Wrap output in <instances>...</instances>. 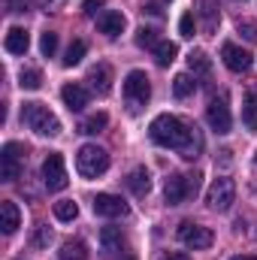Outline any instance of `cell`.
I'll use <instances>...</instances> for the list:
<instances>
[{
  "label": "cell",
  "instance_id": "cell-1",
  "mask_svg": "<svg viewBox=\"0 0 257 260\" xmlns=\"http://www.w3.org/2000/svg\"><path fill=\"white\" fill-rule=\"evenodd\" d=\"M148 133H151V139H154L157 145L176 148L185 160H197L200 151H203V136H200V130L191 127V124H185L182 118H176V115H170V112L157 115V118L151 121Z\"/></svg>",
  "mask_w": 257,
  "mask_h": 260
},
{
  "label": "cell",
  "instance_id": "cell-2",
  "mask_svg": "<svg viewBox=\"0 0 257 260\" xmlns=\"http://www.w3.org/2000/svg\"><path fill=\"white\" fill-rule=\"evenodd\" d=\"M21 121L34 130V133H40V136H58L61 133L58 115L49 106H43V103H24L21 106Z\"/></svg>",
  "mask_w": 257,
  "mask_h": 260
},
{
  "label": "cell",
  "instance_id": "cell-3",
  "mask_svg": "<svg viewBox=\"0 0 257 260\" xmlns=\"http://www.w3.org/2000/svg\"><path fill=\"white\" fill-rule=\"evenodd\" d=\"M76 170H79L82 179H97V176H103V173L109 170V154H106V148H100V145H94V142L82 145V148L76 151Z\"/></svg>",
  "mask_w": 257,
  "mask_h": 260
},
{
  "label": "cell",
  "instance_id": "cell-4",
  "mask_svg": "<svg viewBox=\"0 0 257 260\" xmlns=\"http://www.w3.org/2000/svg\"><path fill=\"white\" fill-rule=\"evenodd\" d=\"M151 97V82L142 70H130L127 79H124V100L130 103V109H139L145 106Z\"/></svg>",
  "mask_w": 257,
  "mask_h": 260
},
{
  "label": "cell",
  "instance_id": "cell-5",
  "mask_svg": "<svg viewBox=\"0 0 257 260\" xmlns=\"http://www.w3.org/2000/svg\"><path fill=\"white\" fill-rule=\"evenodd\" d=\"M233 200H236V182L227 179V176L215 179L212 188L206 191V203H209V209H215V212H230Z\"/></svg>",
  "mask_w": 257,
  "mask_h": 260
},
{
  "label": "cell",
  "instance_id": "cell-6",
  "mask_svg": "<svg viewBox=\"0 0 257 260\" xmlns=\"http://www.w3.org/2000/svg\"><path fill=\"white\" fill-rule=\"evenodd\" d=\"M43 185H46L49 191H64L67 185H70V179H67L64 154L49 151V157L43 160Z\"/></svg>",
  "mask_w": 257,
  "mask_h": 260
},
{
  "label": "cell",
  "instance_id": "cell-7",
  "mask_svg": "<svg viewBox=\"0 0 257 260\" xmlns=\"http://www.w3.org/2000/svg\"><path fill=\"white\" fill-rule=\"evenodd\" d=\"M176 233H179L182 245H188L191 251H203V248H209V245L215 242L212 230H209V227H203V224H194V221H182Z\"/></svg>",
  "mask_w": 257,
  "mask_h": 260
},
{
  "label": "cell",
  "instance_id": "cell-8",
  "mask_svg": "<svg viewBox=\"0 0 257 260\" xmlns=\"http://www.w3.org/2000/svg\"><path fill=\"white\" fill-rule=\"evenodd\" d=\"M21 176V145L18 142H6L0 151V179L3 182H15Z\"/></svg>",
  "mask_w": 257,
  "mask_h": 260
},
{
  "label": "cell",
  "instance_id": "cell-9",
  "mask_svg": "<svg viewBox=\"0 0 257 260\" xmlns=\"http://www.w3.org/2000/svg\"><path fill=\"white\" fill-rule=\"evenodd\" d=\"M206 118H209V127L215 130V133H230V127H233V115H230V106H227L224 97H221V100H218V97L209 100Z\"/></svg>",
  "mask_w": 257,
  "mask_h": 260
},
{
  "label": "cell",
  "instance_id": "cell-10",
  "mask_svg": "<svg viewBox=\"0 0 257 260\" xmlns=\"http://www.w3.org/2000/svg\"><path fill=\"white\" fill-rule=\"evenodd\" d=\"M221 58H224V67L233 70V73H248L251 64H254L251 52H245V49L236 46V43H224V46H221Z\"/></svg>",
  "mask_w": 257,
  "mask_h": 260
},
{
  "label": "cell",
  "instance_id": "cell-11",
  "mask_svg": "<svg viewBox=\"0 0 257 260\" xmlns=\"http://www.w3.org/2000/svg\"><path fill=\"white\" fill-rule=\"evenodd\" d=\"M100 242H103L106 260H121L124 251H127V239H124L121 227H103L100 230Z\"/></svg>",
  "mask_w": 257,
  "mask_h": 260
},
{
  "label": "cell",
  "instance_id": "cell-12",
  "mask_svg": "<svg viewBox=\"0 0 257 260\" xmlns=\"http://www.w3.org/2000/svg\"><path fill=\"white\" fill-rule=\"evenodd\" d=\"M127 212L130 209L121 197H115V194H97L94 197V215H100V218H124Z\"/></svg>",
  "mask_w": 257,
  "mask_h": 260
},
{
  "label": "cell",
  "instance_id": "cell-13",
  "mask_svg": "<svg viewBox=\"0 0 257 260\" xmlns=\"http://www.w3.org/2000/svg\"><path fill=\"white\" fill-rule=\"evenodd\" d=\"M124 24H127V18H124V15H121L118 9H103V12L97 15V30H100V34H106L109 40L121 37Z\"/></svg>",
  "mask_w": 257,
  "mask_h": 260
},
{
  "label": "cell",
  "instance_id": "cell-14",
  "mask_svg": "<svg viewBox=\"0 0 257 260\" xmlns=\"http://www.w3.org/2000/svg\"><path fill=\"white\" fill-rule=\"evenodd\" d=\"M61 100H64V106L70 112H82L88 106V88L79 85V82H70V85L61 88Z\"/></svg>",
  "mask_w": 257,
  "mask_h": 260
},
{
  "label": "cell",
  "instance_id": "cell-15",
  "mask_svg": "<svg viewBox=\"0 0 257 260\" xmlns=\"http://www.w3.org/2000/svg\"><path fill=\"white\" fill-rule=\"evenodd\" d=\"M88 82H91V91L94 94H109L112 91V67L109 64H97L91 67V73H88Z\"/></svg>",
  "mask_w": 257,
  "mask_h": 260
},
{
  "label": "cell",
  "instance_id": "cell-16",
  "mask_svg": "<svg viewBox=\"0 0 257 260\" xmlns=\"http://www.w3.org/2000/svg\"><path fill=\"white\" fill-rule=\"evenodd\" d=\"M18 227H21V212H18V206H15L12 200H3V203H0V230H3L6 236H12Z\"/></svg>",
  "mask_w": 257,
  "mask_h": 260
},
{
  "label": "cell",
  "instance_id": "cell-17",
  "mask_svg": "<svg viewBox=\"0 0 257 260\" xmlns=\"http://www.w3.org/2000/svg\"><path fill=\"white\" fill-rule=\"evenodd\" d=\"M164 197L170 206H182L188 200V179L185 176H170L167 185H164Z\"/></svg>",
  "mask_w": 257,
  "mask_h": 260
},
{
  "label": "cell",
  "instance_id": "cell-18",
  "mask_svg": "<svg viewBox=\"0 0 257 260\" xmlns=\"http://www.w3.org/2000/svg\"><path fill=\"white\" fill-rule=\"evenodd\" d=\"M3 46H6V52H9V55H24V52H27V46H30V37H27V30H24V27H9V30H6V40H3Z\"/></svg>",
  "mask_w": 257,
  "mask_h": 260
},
{
  "label": "cell",
  "instance_id": "cell-19",
  "mask_svg": "<svg viewBox=\"0 0 257 260\" xmlns=\"http://www.w3.org/2000/svg\"><path fill=\"white\" fill-rule=\"evenodd\" d=\"M127 188H130L136 197H145L148 191H151V176H148V170H145V167H136V170H130Z\"/></svg>",
  "mask_w": 257,
  "mask_h": 260
},
{
  "label": "cell",
  "instance_id": "cell-20",
  "mask_svg": "<svg viewBox=\"0 0 257 260\" xmlns=\"http://www.w3.org/2000/svg\"><path fill=\"white\" fill-rule=\"evenodd\" d=\"M242 121L248 130H257V88H251L242 100Z\"/></svg>",
  "mask_w": 257,
  "mask_h": 260
},
{
  "label": "cell",
  "instance_id": "cell-21",
  "mask_svg": "<svg viewBox=\"0 0 257 260\" xmlns=\"http://www.w3.org/2000/svg\"><path fill=\"white\" fill-rule=\"evenodd\" d=\"M58 260H88L85 242H82V239H70V242H64L61 251H58Z\"/></svg>",
  "mask_w": 257,
  "mask_h": 260
},
{
  "label": "cell",
  "instance_id": "cell-22",
  "mask_svg": "<svg viewBox=\"0 0 257 260\" xmlns=\"http://www.w3.org/2000/svg\"><path fill=\"white\" fill-rule=\"evenodd\" d=\"M176 58H179V46L170 43V40H160L157 49H154V61H157V67H170Z\"/></svg>",
  "mask_w": 257,
  "mask_h": 260
},
{
  "label": "cell",
  "instance_id": "cell-23",
  "mask_svg": "<svg viewBox=\"0 0 257 260\" xmlns=\"http://www.w3.org/2000/svg\"><path fill=\"white\" fill-rule=\"evenodd\" d=\"M188 70H191L194 76H209V73H212V61H209V55L200 52V49L191 52V55H188Z\"/></svg>",
  "mask_w": 257,
  "mask_h": 260
},
{
  "label": "cell",
  "instance_id": "cell-24",
  "mask_svg": "<svg viewBox=\"0 0 257 260\" xmlns=\"http://www.w3.org/2000/svg\"><path fill=\"white\" fill-rule=\"evenodd\" d=\"M85 52H88L85 40H73V43L67 46V52H64V58H61V64H64V67H76L82 58H85Z\"/></svg>",
  "mask_w": 257,
  "mask_h": 260
},
{
  "label": "cell",
  "instance_id": "cell-25",
  "mask_svg": "<svg viewBox=\"0 0 257 260\" xmlns=\"http://www.w3.org/2000/svg\"><path fill=\"white\" fill-rule=\"evenodd\" d=\"M218 21H221V15H218L215 0H203V30H206V34H215Z\"/></svg>",
  "mask_w": 257,
  "mask_h": 260
},
{
  "label": "cell",
  "instance_id": "cell-26",
  "mask_svg": "<svg viewBox=\"0 0 257 260\" xmlns=\"http://www.w3.org/2000/svg\"><path fill=\"white\" fill-rule=\"evenodd\" d=\"M106 124H109V115H106V112H94V115H88V118L79 124V133H88V136H91V133H100Z\"/></svg>",
  "mask_w": 257,
  "mask_h": 260
},
{
  "label": "cell",
  "instance_id": "cell-27",
  "mask_svg": "<svg viewBox=\"0 0 257 260\" xmlns=\"http://www.w3.org/2000/svg\"><path fill=\"white\" fill-rule=\"evenodd\" d=\"M194 88H197V82H194L188 73H179L176 79H173V94L179 97V100H185V97H191Z\"/></svg>",
  "mask_w": 257,
  "mask_h": 260
},
{
  "label": "cell",
  "instance_id": "cell-28",
  "mask_svg": "<svg viewBox=\"0 0 257 260\" xmlns=\"http://www.w3.org/2000/svg\"><path fill=\"white\" fill-rule=\"evenodd\" d=\"M18 85H21V91H37L43 85V73L34 70V67H27V70L18 73Z\"/></svg>",
  "mask_w": 257,
  "mask_h": 260
},
{
  "label": "cell",
  "instance_id": "cell-29",
  "mask_svg": "<svg viewBox=\"0 0 257 260\" xmlns=\"http://www.w3.org/2000/svg\"><path fill=\"white\" fill-rule=\"evenodd\" d=\"M55 218H58V221H76V218H79V206H76V203H73V200H58V203H55Z\"/></svg>",
  "mask_w": 257,
  "mask_h": 260
},
{
  "label": "cell",
  "instance_id": "cell-30",
  "mask_svg": "<svg viewBox=\"0 0 257 260\" xmlns=\"http://www.w3.org/2000/svg\"><path fill=\"white\" fill-rule=\"evenodd\" d=\"M157 43H160V40H157V30H151V27H145V24L136 30V46H139V49H157Z\"/></svg>",
  "mask_w": 257,
  "mask_h": 260
},
{
  "label": "cell",
  "instance_id": "cell-31",
  "mask_svg": "<svg viewBox=\"0 0 257 260\" xmlns=\"http://www.w3.org/2000/svg\"><path fill=\"white\" fill-rule=\"evenodd\" d=\"M40 52H43L46 58H52V55L58 52V34H52V30H46V34L40 37Z\"/></svg>",
  "mask_w": 257,
  "mask_h": 260
},
{
  "label": "cell",
  "instance_id": "cell-32",
  "mask_svg": "<svg viewBox=\"0 0 257 260\" xmlns=\"http://www.w3.org/2000/svg\"><path fill=\"white\" fill-rule=\"evenodd\" d=\"M236 30H239V34H242L248 43H257V21H251V18H239Z\"/></svg>",
  "mask_w": 257,
  "mask_h": 260
},
{
  "label": "cell",
  "instance_id": "cell-33",
  "mask_svg": "<svg viewBox=\"0 0 257 260\" xmlns=\"http://www.w3.org/2000/svg\"><path fill=\"white\" fill-rule=\"evenodd\" d=\"M194 30H197V18H194V12H185V15L179 18V34H182L185 40H191Z\"/></svg>",
  "mask_w": 257,
  "mask_h": 260
},
{
  "label": "cell",
  "instance_id": "cell-34",
  "mask_svg": "<svg viewBox=\"0 0 257 260\" xmlns=\"http://www.w3.org/2000/svg\"><path fill=\"white\" fill-rule=\"evenodd\" d=\"M52 242V230L49 227H40L37 233H34V248H46Z\"/></svg>",
  "mask_w": 257,
  "mask_h": 260
},
{
  "label": "cell",
  "instance_id": "cell-35",
  "mask_svg": "<svg viewBox=\"0 0 257 260\" xmlns=\"http://www.w3.org/2000/svg\"><path fill=\"white\" fill-rule=\"evenodd\" d=\"M185 179H188V200H191V197L200 194V179H203V176H200V173H191V176H185Z\"/></svg>",
  "mask_w": 257,
  "mask_h": 260
},
{
  "label": "cell",
  "instance_id": "cell-36",
  "mask_svg": "<svg viewBox=\"0 0 257 260\" xmlns=\"http://www.w3.org/2000/svg\"><path fill=\"white\" fill-rule=\"evenodd\" d=\"M9 12H27V0H6Z\"/></svg>",
  "mask_w": 257,
  "mask_h": 260
},
{
  "label": "cell",
  "instance_id": "cell-37",
  "mask_svg": "<svg viewBox=\"0 0 257 260\" xmlns=\"http://www.w3.org/2000/svg\"><path fill=\"white\" fill-rule=\"evenodd\" d=\"M103 6V0H85L82 3V9H85V15H97V9Z\"/></svg>",
  "mask_w": 257,
  "mask_h": 260
},
{
  "label": "cell",
  "instance_id": "cell-38",
  "mask_svg": "<svg viewBox=\"0 0 257 260\" xmlns=\"http://www.w3.org/2000/svg\"><path fill=\"white\" fill-rule=\"evenodd\" d=\"M157 260H191V257H188L185 251H164Z\"/></svg>",
  "mask_w": 257,
  "mask_h": 260
},
{
  "label": "cell",
  "instance_id": "cell-39",
  "mask_svg": "<svg viewBox=\"0 0 257 260\" xmlns=\"http://www.w3.org/2000/svg\"><path fill=\"white\" fill-rule=\"evenodd\" d=\"M145 12H148V15H160V6H157V3H148Z\"/></svg>",
  "mask_w": 257,
  "mask_h": 260
},
{
  "label": "cell",
  "instance_id": "cell-40",
  "mask_svg": "<svg viewBox=\"0 0 257 260\" xmlns=\"http://www.w3.org/2000/svg\"><path fill=\"white\" fill-rule=\"evenodd\" d=\"M230 260H257V254H236V257H230Z\"/></svg>",
  "mask_w": 257,
  "mask_h": 260
},
{
  "label": "cell",
  "instance_id": "cell-41",
  "mask_svg": "<svg viewBox=\"0 0 257 260\" xmlns=\"http://www.w3.org/2000/svg\"><path fill=\"white\" fill-rule=\"evenodd\" d=\"M43 6H61V0H43Z\"/></svg>",
  "mask_w": 257,
  "mask_h": 260
},
{
  "label": "cell",
  "instance_id": "cell-42",
  "mask_svg": "<svg viewBox=\"0 0 257 260\" xmlns=\"http://www.w3.org/2000/svg\"><path fill=\"white\" fill-rule=\"evenodd\" d=\"M254 164H257V154H254Z\"/></svg>",
  "mask_w": 257,
  "mask_h": 260
}]
</instances>
